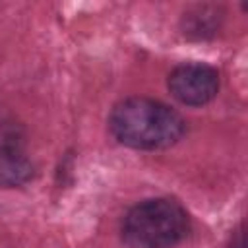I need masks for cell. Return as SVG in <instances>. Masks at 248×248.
I'll return each mask as SVG.
<instances>
[{"instance_id":"obj_5","label":"cell","mask_w":248,"mask_h":248,"mask_svg":"<svg viewBox=\"0 0 248 248\" xmlns=\"http://www.w3.org/2000/svg\"><path fill=\"white\" fill-rule=\"evenodd\" d=\"M33 176V163L23 153L0 157V188H16L29 182Z\"/></svg>"},{"instance_id":"obj_6","label":"cell","mask_w":248,"mask_h":248,"mask_svg":"<svg viewBox=\"0 0 248 248\" xmlns=\"http://www.w3.org/2000/svg\"><path fill=\"white\" fill-rule=\"evenodd\" d=\"M25 145V130L19 122L0 120V157L23 153Z\"/></svg>"},{"instance_id":"obj_7","label":"cell","mask_w":248,"mask_h":248,"mask_svg":"<svg viewBox=\"0 0 248 248\" xmlns=\"http://www.w3.org/2000/svg\"><path fill=\"white\" fill-rule=\"evenodd\" d=\"M234 242L231 240V248H244V234H242V227L238 231H234Z\"/></svg>"},{"instance_id":"obj_1","label":"cell","mask_w":248,"mask_h":248,"mask_svg":"<svg viewBox=\"0 0 248 248\" xmlns=\"http://www.w3.org/2000/svg\"><path fill=\"white\" fill-rule=\"evenodd\" d=\"M108 130L114 140L132 149H165L184 136L186 122L161 101L130 97L110 110Z\"/></svg>"},{"instance_id":"obj_3","label":"cell","mask_w":248,"mask_h":248,"mask_svg":"<svg viewBox=\"0 0 248 248\" xmlns=\"http://www.w3.org/2000/svg\"><path fill=\"white\" fill-rule=\"evenodd\" d=\"M169 91L182 105L202 107L217 95L219 74L213 66L203 62L180 64L169 76Z\"/></svg>"},{"instance_id":"obj_2","label":"cell","mask_w":248,"mask_h":248,"mask_svg":"<svg viewBox=\"0 0 248 248\" xmlns=\"http://www.w3.org/2000/svg\"><path fill=\"white\" fill-rule=\"evenodd\" d=\"M190 217L169 198H151L134 205L122 221V238L130 248H172L186 238Z\"/></svg>"},{"instance_id":"obj_4","label":"cell","mask_w":248,"mask_h":248,"mask_svg":"<svg viewBox=\"0 0 248 248\" xmlns=\"http://www.w3.org/2000/svg\"><path fill=\"white\" fill-rule=\"evenodd\" d=\"M221 21V8L213 4H198L184 12L182 17V29L184 35L196 37V39H205L213 35L219 27Z\"/></svg>"}]
</instances>
